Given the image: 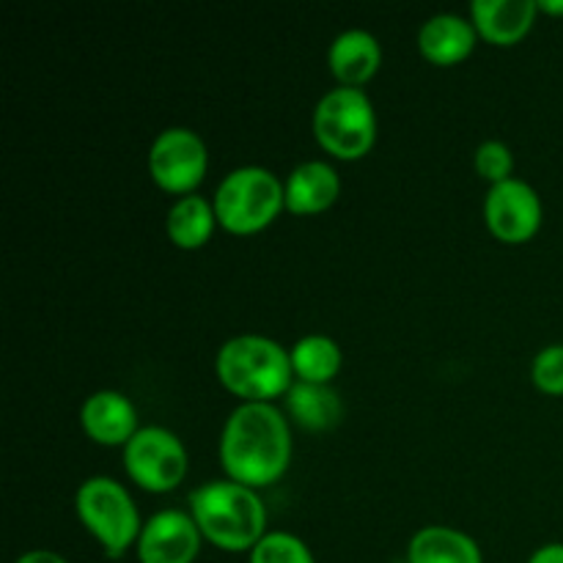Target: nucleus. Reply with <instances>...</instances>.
<instances>
[{
    "mask_svg": "<svg viewBox=\"0 0 563 563\" xmlns=\"http://www.w3.org/2000/svg\"><path fill=\"white\" fill-rule=\"evenodd\" d=\"M220 462L231 482L251 489L278 482L291 462V429L284 412L264 401H242L220 432Z\"/></svg>",
    "mask_w": 563,
    "mask_h": 563,
    "instance_id": "nucleus-1",
    "label": "nucleus"
},
{
    "mask_svg": "<svg viewBox=\"0 0 563 563\" xmlns=\"http://www.w3.org/2000/svg\"><path fill=\"white\" fill-rule=\"evenodd\" d=\"M190 515L201 537L225 553H251L267 537L264 500L256 489L231 478L192 489Z\"/></svg>",
    "mask_w": 563,
    "mask_h": 563,
    "instance_id": "nucleus-2",
    "label": "nucleus"
},
{
    "mask_svg": "<svg viewBox=\"0 0 563 563\" xmlns=\"http://www.w3.org/2000/svg\"><path fill=\"white\" fill-rule=\"evenodd\" d=\"M214 374L236 399L264 401V405H273L295 385L289 352L278 341L256 333L225 341L214 357Z\"/></svg>",
    "mask_w": 563,
    "mask_h": 563,
    "instance_id": "nucleus-3",
    "label": "nucleus"
},
{
    "mask_svg": "<svg viewBox=\"0 0 563 563\" xmlns=\"http://www.w3.org/2000/svg\"><path fill=\"white\" fill-rule=\"evenodd\" d=\"M212 203L229 234H258L286 209V185L262 165H245L225 174Z\"/></svg>",
    "mask_w": 563,
    "mask_h": 563,
    "instance_id": "nucleus-4",
    "label": "nucleus"
},
{
    "mask_svg": "<svg viewBox=\"0 0 563 563\" xmlns=\"http://www.w3.org/2000/svg\"><path fill=\"white\" fill-rule=\"evenodd\" d=\"M75 509L82 528L102 544L108 559H121L143 531L141 515L124 484L108 476H93L80 484Z\"/></svg>",
    "mask_w": 563,
    "mask_h": 563,
    "instance_id": "nucleus-5",
    "label": "nucleus"
},
{
    "mask_svg": "<svg viewBox=\"0 0 563 563\" xmlns=\"http://www.w3.org/2000/svg\"><path fill=\"white\" fill-rule=\"evenodd\" d=\"M313 135L335 159H361L377 143V113L363 88H333L313 110Z\"/></svg>",
    "mask_w": 563,
    "mask_h": 563,
    "instance_id": "nucleus-6",
    "label": "nucleus"
},
{
    "mask_svg": "<svg viewBox=\"0 0 563 563\" xmlns=\"http://www.w3.org/2000/svg\"><path fill=\"white\" fill-rule=\"evenodd\" d=\"M126 476L141 489L165 495L179 487L187 476V449L165 427H143L124 445Z\"/></svg>",
    "mask_w": 563,
    "mask_h": 563,
    "instance_id": "nucleus-7",
    "label": "nucleus"
},
{
    "mask_svg": "<svg viewBox=\"0 0 563 563\" xmlns=\"http://www.w3.org/2000/svg\"><path fill=\"white\" fill-rule=\"evenodd\" d=\"M209 168L207 143L187 126H168L154 137L148 148V176L165 192L192 196Z\"/></svg>",
    "mask_w": 563,
    "mask_h": 563,
    "instance_id": "nucleus-8",
    "label": "nucleus"
},
{
    "mask_svg": "<svg viewBox=\"0 0 563 563\" xmlns=\"http://www.w3.org/2000/svg\"><path fill=\"white\" fill-rule=\"evenodd\" d=\"M542 218L544 209L539 192L515 176L489 187L484 198V220L489 234L506 245H522L533 240L542 229Z\"/></svg>",
    "mask_w": 563,
    "mask_h": 563,
    "instance_id": "nucleus-9",
    "label": "nucleus"
},
{
    "mask_svg": "<svg viewBox=\"0 0 563 563\" xmlns=\"http://www.w3.org/2000/svg\"><path fill=\"white\" fill-rule=\"evenodd\" d=\"M201 531L192 515L179 509L157 511L143 522L137 539V561L141 563H196L201 553Z\"/></svg>",
    "mask_w": 563,
    "mask_h": 563,
    "instance_id": "nucleus-10",
    "label": "nucleus"
},
{
    "mask_svg": "<svg viewBox=\"0 0 563 563\" xmlns=\"http://www.w3.org/2000/svg\"><path fill=\"white\" fill-rule=\"evenodd\" d=\"M80 427L93 443L126 445L137 434V410L119 390H97L82 401Z\"/></svg>",
    "mask_w": 563,
    "mask_h": 563,
    "instance_id": "nucleus-11",
    "label": "nucleus"
},
{
    "mask_svg": "<svg viewBox=\"0 0 563 563\" xmlns=\"http://www.w3.org/2000/svg\"><path fill=\"white\" fill-rule=\"evenodd\" d=\"M537 14V0H476L471 5V22L478 38L495 47L522 42L531 33Z\"/></svg>",
    "mask_w": 563,
    "mask_h": 563,
    "instance_id": "nucleus-12",
    "label": "nucleus"
},
{
    "mask_svg": "<svg viewBox=\"0 0 563 563\" xmlns=\"http://www.w3.org/2000/svg\"><path fill=\"white\" fill-rule=\"evenodd\" d=\"M328 66L341 86L361 88L383 66V47H379L377 36L361 31V27H352L333 38L328 49Z\"/></svg>",
    "mask_w": 563,
    "mask_h": 563,
    "instance_id": "nucleus-13",
    "label": "nucleus"
},
{
    "mask_svg": "<svg viewBox=\"0 0 563 563\" xmlns=\"http://www.w3.org/2000/svg\"><path fill=\"white\" fill-rule=\"evenodd\" d=\"M478 33L460 14H434L418 31V49L434 66H456L476 49Z\"/></svg>",
    "mask_w": 563,
    "mask_h": 563,
    "instance_id": "nucleus-14",
    "label": "nucleus"
},
{
    "mask_svg": "<svg viewBox=\"0 0 563 563\" xmlns=\"http://www.w3.org/2000/svg\"><path fill=\"white\" fill-rule=\"evenodd\" d=\"M341 196V179L324 159L300 163L286 179V209L291 214H319Z\"/></svg>",
    "mask_w": 563,
    "mask_h": 563,
    "instance_id": "nucleus-15",
    "label": "nucleus"
},
{
    "mask_svg": "<svg viewBox=\"0 0 563 563\" xmlns=\"http://www.w3.org/2000/svg\"><path fill=\"white\" fill-rule=\"evenodd\" d=\"M407 563H484L482 548L465 531L449 526H427L410 539Z\"/></svg>",
    "mask_w": 563,
    "mask_h": 563,
    "instance_id": "nucleus-16",
    "label": "nucleus"
},
{
    "mask_svg": "<svg viewBox=\"0 0 563 563\" xmlns=\"http://www.w3.org/2000/svg\"><path fill=\"white\" fill-rule=\"evenodd\" d=\"M214 225H218L214 203L198 192L176 198L174 207L168 209V218H165L168 240L181 251H198V247L207 245L214 234Z\"/></svg>",
    "mask_w": 563,
    "mask_h": 563,
    "instance_id": "nucleus-17",
    "label": "nucleus"
},
{
    "mask_svg": "<svg viewBox=\"0 0 563 563\" xmlns=\"http://www.w3.org/2000/svg\"><path fill=\"white\" fill-rule=\"evenodd\" d=\"M286 410L308 432H328V429L339 427L341 416H344L341 396L330 385L297 383V379L286 394Z\"/></svg>",
    "mask_w": 563,
    "mask_h": 563,
    "instance_id": "nucleus-18",
    "label": "nucleus"
},
{
    "mask_svg": "<svg viewBox=\"0 0 563 563\" xmlns=\"http://www.w3.org/2000/svg\"><path fill=\"white\" fill-rule=\"evenodd\" d=\"M291 372H295L297 383H313V385H330L335 374L341 372V346L335 344L330 335L311 333L306 339L297 341L289 350Z\"/></svg>",
    "mask_w": 563,
    "mask_h": 563,
    "instance_id": "nucleus-19",
    "label": "nucleus"
},
{
    "mask_svg": "<svg viewBox=\"0 0 563 563\" xmlns=\"http://www.w3.org/2000/svg\"><path fill=\"white\" fill-rule=\"evenodd\" d=\"M251 563H317L308 544L300 537L286 531H269L251 550Z\"/></svg>",
    "mask_w": 563,
    "mask_h": 563,
    "instance_id": "nucleus-20",
    "label": "nucleus"
},
{
    "mask_svg": "<svg viewBox=\"0 0 563 563\" xmlns=\"http://www.w3.org/2000/svg\"><path fill=\"white\" fill-rule=\"evenodd\" d=\"M473 165H476V174L482 176L489 185H500V181L511 179V170H515V154L506 146L504 141H484L482 146L476 148V157H473Z\"/></svg>",
    "mask_w": 563,
    "mask_h": 563,
    "instance_id": "nucleus-21",
    "label": "nucleus"
},
{
    "mask_svg": "<svg viewBox=\"0 0 563 563\" xmlns=\"http://www.w3.org/2000/svg\"><path fill=\"white\" fill-rule=\"evenodd\" d=\"M531 379L544 396H563V344L544 346L533 357Z\"/></svg>",
    "mask_w": 563,
    "mask_h": 563,
    "instance_id": "nucleus-22",
    "label": "nucleus"
},
{
    "mask_svg": "<svg viewBox=\"0 0 563 563\" xmlns=\"http://www.w3.org/2000/svg\"><path fill=\"white\" fill-rule=\"evenodd\" d=\"M528 563H563V544L561 542L544 544V548H539L537 553L528 559Z\"/></svg>",
    "mask_w": 563,
    "mask_h": 563,
    "instance_id": "nucleus-23",
    "label": "nucleus"
},
{
    "mask_svg": "<svg viewBox=\"0 0 563 563\" xmlns=\"http://www.w3.org/2000/svg\"><path fill=\"white\" fill-rule=\"evenodd\" d=\"M14 563H69L64 555L53 553V550H31V553H22Z\"/></svg>",
    "mask_w": 563,
    "mask_h": 563,
    "instance_id": "nucleus-24",
    "label": "nucleus"
},
{
    "mask_svg": "<svg viewBox=\"0 0 563 563\" xmlns=\"http://www.w3.org/2000/svg\"><path fill=\"white\" fill-rule=\"evenodd\" d=\"M539 11L550 16H563V0H539Z\"/></svg>",
    "mask_w": 563,
    "mask_h": 563,
    "instance_id": "nucleus-25",
    "label": "nucleus"
}]
</instances>
